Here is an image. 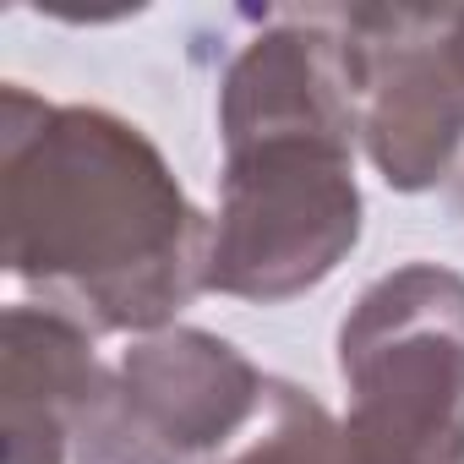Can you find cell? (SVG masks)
<instances>
[{"label": "cell", "instance_id": "cell-4", "mask_svg": "<svg viewBox=\"0 0 464 464\" xmlns=\"http://www.w3.org/2000/svg\"><path fill=\"white\" fill-rule=\"evenodd\" d=\"M268 382L208 328L142 334L88 404L72 464H218L257 426Z\"/></svg>", "mask_w": 464, "mask_h": 464}, {"label": "cell", "instance_id": "cell-1", "mask_svg": "<svg viewBox=\"0 0 464 464\" xmlns=\"http://www.w3.org/2000/svg\"><path fill=\"white\" fill-rule=\"evenodd\" d=\"M6 274L88 334H159L208 290L213 218L142 126L99 104L0 93Z\"/></svg>", "mask_w": 464, "mask_h": 464}, {"label": "cell", "instance_id": "cell-6", "mask_svg": "<svg viewBox=\"0 0 464 464\" xmlns=\"http://www.w3.org/2000/svg\"><path fill=\"white\" fill-rule=\"evenodd\" d=\"M104 382L110 366L77 317L34 301L6 306V464H72V437Z\"/></svg>", "mask_w": 464, "mask_h": 464}, {"label": "cell", "instance_id": "cell-2", "mask_svg": "<svg viewBox=\"0 0 464 464\" xmlns=\"http://www.w3.org/2000/svg\"><path fill=\"white\" fill-rule=\"evenodd\" d=\"M218 213L208 290L279 306L317 290L355 246L361 104L328 12H274L218 82Z\"/></svg>", "mask_w": 464, "mask_h": 464}, {"label": "cell", "instance_id": "cell-8", "mask_svg": "<svg viewBox=\"0 0 464 464\" xmlns=\"http://www.w3.org/2000/svg\"><path fill=\"white\" fill-rule=\"evenodd\" d=\"M459 208H464V180H459Z\"/></svg>", "mask_w": 464, "mask_h": 464}, {"label": "cell", "instance_id": "cell-7", "mask_svg": "<svg viewBox=\"0 0 464 464\" xmlns=\"http://www.w3.org/2000/svg\"><path fill=\"white\" fill-rule=\"evenodd\" d=\"M218 464H355V448L344 420L317 393H306L290 377H274L257 426Z\"/></svg>", "mask_w": 464, "mask_h": 464}, {"label": "cell", "instance_id": "cell-5", "mask_svg": "<svg viewBox=\"0 0 464 464\" xmlns=\"http://www.w3.org/2000/svg\"><path fill=\"white\" fill-rule=\"evenodd\" d=\"M344 39L361 142L393 191H426L464 159V6H323Z\"/></svg>", "mask_w": 464, "mask_h": 464}, {"label": "cell", "instance_id": "cell-3", "mask_svg": "<svg viewBox=\"0 0 464 464\" xmlns=\"http://www.w3.org/2000/svg\"><path fill=\"white\" fill-rule=\"evenodd\" d=\"M355 464H464V274L404 263L339 323Z\"/></svg>", "mask_w": 464, "mask_h": 464}]
</instances>
